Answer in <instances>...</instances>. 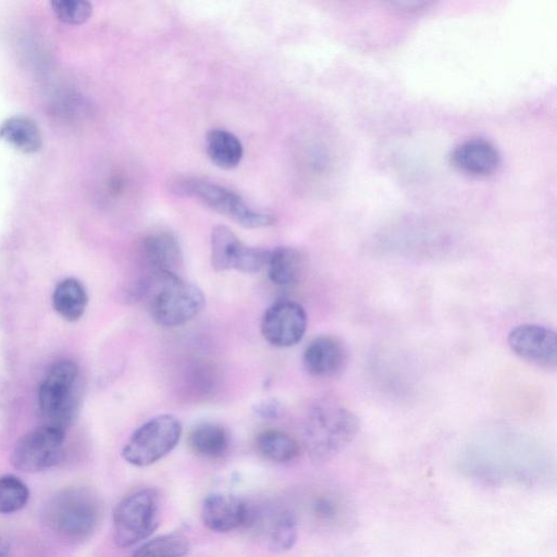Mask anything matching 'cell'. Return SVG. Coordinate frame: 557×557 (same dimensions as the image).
<instances>
[{"label": "cell", "mask_w": 557, "mask_h": 557, "mask_svg": "<svg viewBox=\"0 0 557 557\" xmlns=\"http://www.w3.org/2000/svg\"><path fill=\"white\" fill-rule=\"evenodd\" d=\"M133 294L145 299L153 321L166 327L184 325L205 307L201 289L175 273L149 272Z\"/></svg>", "instance_id": "1"}, {"label": "cell", "mask_w": 557, "mask_h": 557, "mask_svg": "<svg viewBox=\"0 0 557 557\" xmlns=\"http://www.w3.org/2000/svg\"><path fill=\"white\" fill-rule=\"evenodd\" d=\"M359 418L331 400L314 404L305 420L304 445L315 463H324L341 454L356 437Z\"/></svg>", "instance_id": "2"}, {"label": "cell", "mask_w": 557, "mask_h": 557, "mask_svg": "<svg viewBox=\"0 0 557 557\" xmlns=\"http://www.w3.org/2000/svg\"><path fill=\"white\" fill-rule=\"evenodd\" d=\"M48 527L59 536L70 541L88 537L100 518L97 497L83 487H69L52 496L45 509Z\"/></svg>", "instance_id": "3"}, {"label": "cell", "mask_w": 557, "mask_h": 557, "mask_svg": "<svg viewBox=\"0 0 557 557\" xmlns=\"http://www.w3.org/2000/svg\"><path fill=\"white\" fill-rule=\"evenodd\" d=\"M172 190L201 200L214 211L247 228L264 227L275 222V216L271 213L252 209L238 194L215 183L199 178H180L173 182Z\"/></svg>", "instance_id": "4"}, {"label": "cell", "mask_w": 557, "mask_h": 557, "mask_svg": "<svg viewBox=\"0 0 557 557\" xmlns=\"http://www.w3.org/2000/svg\"><path fill=\"white\" fill-rule=\"evenodd\" d=\"M159 508L154 488H141L121 499L112 515L116 545L128 547L151 535L159 525Z\"/></svg>", "instance_id": "5"}, {"label": "cell", "mask_w": 557, "mask_h": 557, "mask_svg": "<svg viewBox=\"0 0 557 557\" xmlns=\"http://www.w3.org/2000/svg\"><path fill=\"white\" fill-rule=\"evenodd\" d=\"M77 382L78 368L72 360H60L51 367L38 391L44 424L66 430L76 408Z\"/></svg>", "instance_id": "6"}, {"label": "cell", "mask_w": 557, "mask_h": 557, "mask_svg": "<svg viewBox=\"0 0 557 557\" xmlns=\"http://www.w3.org/2000/svg\"><path fill=\"white\" fill-rule=\"evenodd\" d=\"M181 435L182 424L175 417L157 416L133 432L122 449V456L133 466H150L172 451Z\"/></svg>", "instance_id": "7"}, {"label": "cell", "mask_w": 557, "mask_h": 557, "mask_svg": "<svg viewBox=\"0 0 557 557\" xmlns=\"http://www.w3.org/2000/svg\"><path fill=\"white\" fill-rule=\"evenodd\" d=\"M245 528L250 530L263 546L274 553L292 549L298 537L296 516L289 508L276 503L249 505Z\"/></svg>", "instance_id": "8"}, {"label": "cell", "mask_w": 557, "mask_h": 557, "mask_svg": "<svg viewBox=\"0 0 557 557\" xmlns=\"http://www.w3.org/2000/svg\"><path fill=\"white\" fill-rule=\"evenodd\" d=\"M65 431L42 424L21 436L12 450L13 466L35 473L53 467L61 458Z\"/></svg>", "instance_id": "9"}, {"label": "cell", "mask_w": 557, "mask_h": 557, "mask_svg": "<svg viewBox=\"0 0 557 557\" xmlns=\"http://www.w3.org/2000/svg\"><path fill=\"white\" fill-rule=\"evenodd\" d=\"M269 255V249L245 245L224 225L212 230L211 265L218 272L234 269L256 273L267 265Z\"/></svg>", "instance_id": "10"}, {"label": "cell", "mask_w": 557, "mask_h": 557, "mask_svg": "<svg viewBox=\"0 0 557 557\" xmlns=\"http://www.w3.org/2000/svg\"><path fill=\"white\" fill-rule=\"evenodd\" d=\"M307 330V313L302 306L292 300L272 304L261 320L264 339L276 347H290L299 343Z\"/></svg>", "instance_id": "11"}, {"label": "cell", "mask_w": 557, "mask_h": 557, "mask_svg": "<svg viewBox=\"0 0 557 557\" xmlns=\"http://www.w3.org/2000/svg\"><path fill=\"white\" fill-rule=\"evenodd\" d=\"M507 343L511 351L533 366L555 369L557 366L556 333L537 324H521L508 334Z\"/></svg>", "instance_id": "12"}, {"label": "cell", "mask_w": 557, "mask_h": 557, "mask_svg": "<svg viewBox=\"0 0 557 557\" xmlns=\"http://www.w3.org/2000/svg\"><path fill=\"white\" fill-rule=\"evenodd\" d=\"M249 504L230 493L208 495L201 505V520L213 532L226 533L246 525Z\"/></svg>", "instance_id": "13"}, {"label": "cell", "mask_w": 557, "mask_h": 557, "mask_svg": "<svg viewBox=\"0 0 557 557\" xmlns=\"http://www.w3.org/2000/svg\"><path fill=\"white\" fill-rule=\"evenodd\" d=\"M450 160L461 172L483 176L496 171L500 163V154L490 140L472 137L455 146Z\"/></svg>", "instance_id": "14"}, {"label": "cell", "mask_w": 557, "mask_h": 557, "mask_svg": "<svg viewBox=\"0 0 557 557\" xmlns=\"http://www.w3.org/2000/svg\"><path fill=\"white\" fill-rule=\"evenodd\" d=\"M140 257L149 272L175 273L183 264L177 238L164 231L145 236L140 243Z\"/></svg>", "instance_id": "15"}, {"label": "cell", "mask_w": 557, "mask_h": 557, "mask_svg": "<svg viewBox=\"0 0 557 557\" xmlns=\"http://www.w3.org/2000/svg\"><path fill=\"white\" fill-rule=\"evenodd\" d=\"M346 361L344 345L333 336H319L310 342L302 356L306 371L315 377L337 374Z\"/></svg>", "instance_id": "16"}, {"label": "cell", "mask_w": 557, "mask_h": 557, "mask_svg": "<svg viewBox=\"0 0 557 557\" xmlns=\"http://www.w3.org/2000/svg\"><path fill=\"white\" fill-rule=\"evenodd\" d=\"M309 513L319 524L339 529L348 523L350 511L343 496L330 491L315 493L309 500Z\"/></svg>", "instance_id": "17"}, {"label": "cell", "mask_w": 557, "mask_h": 557, "mask_svg": "<svg viewBox=\"0 0 557 557\" xmlns=\"http://www.w3.org/2000/svg\"><path fill=\"white\" fill-rule=\"evenodd\" d=\"M265 267L273 284L290 286L300 280L304 271V258L295 248L277 247L270 250Z\"/></svg>", "instance_id": "18"}, {"label": "cell", "mask_w": 557, "mask_h": 557, "mask_svg": "<svg viewBox=\"0 0 557 557\" xmlns=\"http://www.w3.org/2000/svg\"><path fill=\"white\" fill-rule=\"evenodd\" d=\"M188 444L196 455L213 459L222 457L227 451L230 436L222 425L203 422L190 431Z\"/></svg>", "instance_id": "19"}, {"label": "cell", "mask_w": 557, "mask_h": 557, "mask_svg": "<svg viewBox=\"0 0 557 557\" xmlns=\"http://www.w3.org/2000/svg\"><path fill=\"white\" fill-rule=\"evenodd\" d=\"M0 138L23 152H35L41 146L37 124L24 115L8 117L0 124Z\"/></svg>", "instance_id": "20"}, {"label": "cell", "mask_w": 557, "mask_h": 557, "mask_svg": "<svg viewBox=\"0 0 557 557\" xmlns=\"http://www.w3.org/2000/svg\"><path fill=\"white\" fill-rule=\"evenodd\" d=\"M52 306L66 321H77L84 314L87 306L85 287L76 278H64L53 290Z\"/></svg>", "instance_id": "21"}, {"label": "cell", "mask_w": 557, "mask_h": 557, "mask_svg": "<svg viewBox=\"0 0 557 557\" xmlns=\"http://www.w3.org/2000/svg\"><path fill=\"white\" fill-rule=\"evenodd\" d=\"M206 149L211 161L222 169H233L242 160L243 145L231 132L214 128L207 134Z\"/></svg>", "instance_id": "22"}, {"label": "cell", "mask_w": 557, "mask_h": 557, "mask_svg": "<svg viewBox=\"0 0 557 557\" xmlns=\"http://www.w3.org/2000/svg\"><path fill=\"white\" fill-rule=\"evenodd\" d=\"M258 451L267 459L286 463L293 461L299 454L298 443L288 433L267 429L260 432L256 438Z\"/></svg>", "instance_id": "23"}, {"label": "cell", "mask_w": 557, "mask_h": 557, "mask_svg": "<svg viewBox=\"0 0 557 557\" xmlns=\"http://www.w3.org/2000/svg\"><path fill=\"white\" fill-rule=\"evenodd\" d=\"M189 547V540L184 533L171 532L144 543L132 557H183Z\"/></svg>", "instance_id": "24"}, {"label": "cell", "mask_w": 557, "mask_h": 557, "mask_svg": "<svg viewBox=\"0 0 557 557\" xmlns=\"http://www.w3.org/2000/svg\"><path fill=\"white\" fill-rule=\"evenodd\" d=\"M29 499L27 485L15 475L0 476V513H14L23 509Z\"/></svg>", "instance_id": "25"}, {"label": "cell", "mask_w": 557, "mask_h": 557, "mask_svg": "<svg viewBox=\"0 0 557 557\" xmlns=\"http://www.w3.org/2000/svg\"><path fill=\"white\" fill-rule=\"evenodd\" d=\"M55 16L67 24H82L91 15L92 7L85 0H52L50 2Z\"/></svg>", "instance_id": "26"}, {"label": "cell", "mask_w": 557, "mask_h": 557, "mask_svg": "<svg viewBox=\"0 0 557 557\" xmlns=\"http://www.w3.org/2000/svg\"><path fill=\"white\" fill-rule=\"evenodd\" d=\"M255 411L263 418H274L280 414L281 408L275 400H263L256 406Z\"/></svg>", "instance_id": "27"}, {"label": "cell", "mask_w": 557, "mask_h": 557, "mask_svg": "<svg viewBox=\"0 0 557 557\" xmlns=\"http://www.w3.org/2000/svg\"><path fill=\"white\" fill-rule=\"evenodd\" d=\"M395 4L399 5L400 8L413 10V9H420L422 8L425 2L424 1H397Z\"/></svg>", "instance_id": "28"}, {"label": "cell", "mask_w": 557, "mask_h": 557, "mask_svg": "<svg viewBox=\"0 0 557 557\" xmlns=\"http://www.w3.org/2000/svg\"><path fill=\"white\" fill-rule=\"evenodd\" d=\"M10 547L8 542L0 535V557H9Z\"/></svg>", "instance_id": "29"}]
</instances>
